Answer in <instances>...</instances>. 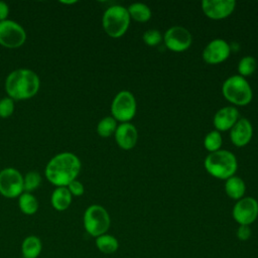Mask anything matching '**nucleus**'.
Returning a JSON list of instances; mask_svg holds the SVG:
<instances>
[{"mask_svg":"<svg viewBox=\"0 0 258 258\" xmlns=\"http://www.w3.org/2000/svg\"><path fill=\"white\" fill-rule=\"evenodd\" d=\"M82 162L73 152H60L49 159L44 168L46 179L55 187L68 186L70 182L77 179L81 172Z\"/></svg>","mask_w":258,"mask_h":258,"instance_id":"f257e3e1","label":"nucleus"},{"mask_svg":"<svg viewBox=\"0 0 258 258\" xmlns=\"http://www.w3.org/2000/svg\"><path fill=\"white\" fill-rule=\"evenodd\" d=\"M4 89L7 96L14 101L28 100L38 93L40 79L30 69H16L6 77Z\"/></svg>","mask_w":258,"mask_h":258,"instance_id":"f03ea898","label":"nucleus"},{"mask_svg":"<svg viewBox=\"0 0 258 258\" xmlns=\"http://www.w3.org/2000/svg\"><path fill=\"white\" fill-rule=\"evenodd\" d=\"M204 165L211 175L220 179H228L233 176L238 167L236 156L223 149L211 152L206 157Z\"/></svg>","mask_w":258,"mask_h":258,"instance_id":"7ed1b4c3","label":"nucleus"},{"mask_svg":"<svg viewBox=\"0 0 258 258\" xmlns=\"http://www.w3.org/2000/svg\"><path fill=\"white\" fill-rule=\"evenodd\" d=\"M130 15L127 8L122 5L108 7L102 17V25L105 32L114 38L122 36L128 29Z\"/></svg>","mask_w":258,"mask_h":258,"instance_id":"20e7f679","label":"nucleus"},{"mask_svg":"<svg viewBox=\"0 0 258 258\" xmlns=\"http://www.w3.org/2000/svg\"><path fill=\"white\" fill-rule=\"evenodd\" d=\"M224 97L231 103L239 106H245L252 100L253 93L249 83L240 75L228 78L222 86Z\"/></svg>","mask_w":258,"mask_h":258,"instance_id":"39448f33","label":"nucleus"},{"mask_svg":"<svg viewBox=\"0 0 258 258\" xmlns=\"http://www.w3.org/2000/svg\"><path fill=\"white\" fill-rule=\"evenodd\" d=\"M83 222L86 232L96 238L106 234L111 224L109 213L100 205L88 207L84 213Z\"/></svg>","mask_w":258,"mask_h":258,"instance_id":"423d86ee","label":"nucleus"},{"mask_svg":"<svg viewBox=\"0 0 258 258\" xmlns=\"http://www.w3.org/2000/svg\"><path fill=\"white\" fill-rule=\"evenodd\" d=\"M112 117L122 123L130 121L136 113V100L129 91L119 92L111 104Z\"/></svg>","mask_w":258,"mask_h":258,"instance_id":"0eeeda50","label":"nucleus"},{"mask_svg":"<svg viewBox=\"0 0 258 258\" xmlns=\"http://www.w3.org/2000/svg\"><path fill=\"white\" fill-rule=\"evenodd\" d=\"M27 38L25 29L18 22L6 19L0 22V45L6 48H18Z\"/></svg>","mask_w":258,"mask_h":258,"instance_id":"6e6552de","label":"nucleus"},{"mask_svg":"<svg viewBox=\"0 0 258 258\" xmlns=\"http://www.w3.org/2000/svg\"><path fill=\"white\" fill-rule=\"evenodd\" d=\"M24 191L23 175L14 167L0 170V195L7 199L18 198Z\"/></svg>","mask_w":258,"mask_h":258,"instance_id":"1a4fd4ad","label":"nucleus"},{"mask_svg":"<svg viewBox=\"0 0 258 258\" xmlns=\"http://www.w3.org/2000/svg\"><path fill=\"white\" fill-rule=\"evenodd\" d=\"M165 46L176 52L186 50L191 44L190 32L182 26L175 25L168 28L163 36Z\"/></svg>","mask_w":258,"mask_h":258,"instance_id":"9d476101","label":"nucleus"},{"mask_svg":"<svg viewBox=\"0 0 258 258\" xmlns=\"http://www.w3.org/2000/svg\"><path fill=\"white\" fill-rule=\"evenodd\" d=\"M258 216V203L251 197L238 200L233 208V218L240 225L249 226Z\"/></svg>","mask_w":258,"mask_h":258,"instance_id":"9b49d317","label":"nucleus"},{"mask_svg":"<svg viewBox=\"0 0 258 258\" xmlns=\"http://www.w3.org/2000/svg\"><path fill=\"white\" fill-rule=\"evenodd\" d=\"M231 52L230 45L222 38H216L210 41L203 50V58L211 64L220 63L226 60Z\"/></svg>","mask_w":258,"mask_h":258,"instance_id":"f8f14e48","label":"nucleus"},{"mask_svg":"<svg viewBox=\"0 0 258 258\" xmlns=\"http://www.w3.org/2000/svg\"><path fill=\"white\" fill-rule=\"evenodd\" d=\"M234 0H203L202 9L206 16L211 19H224L235 9Z\"/></svg>","mask_w":258,"mask_h":258,"instance_id":"ddd939ff","label":"nucleus"},{"mask_svg":"<svg viewBox=\"0 0 258 258\" xmlns=\"http://www.w3.org/2000/svg\"><path fill=\"white\" fill-rule=\"evenodd\" d=\"M114 135H115V140L117 144L122 149H125V150H129L133 148L136 145L137 138H138L136 127L129 122L121 123L120 125H118Z\"/></svg>","mask_w":258,"mask_h":258,"instance_id":"4468645a","label":"nucleus"},{"mask_svg":"<svg viewBox=\"0 0 258 258\" xmlns=\"http://www.w3.org/2000/svg\"><path fill=\"white\" fill-rule=\"evenodd\" d=\"M230 137L231 141L234 145L238 147H243L249 143L252 138L253 128L252 124L248 119L241 118L236 124L230 129Z\"/></svg>","mask_w":258,"mask_h":258,"instance_id":"2eb2a0df","label":"nucleus"},{"mask_svg":"<svg viewBox=\"0 0 258 258\" xmlns=\"http://www.w3.org/2000/svg\"><path fill=\"white\" fill-rule=\"evenodd\" d=\"M239 120V112L235 107L227 106L221 108L214 116V126L220 131L230 130Z\"/></svg>","mask_w":258,"mask_h":258,"instance_id":"dca6fc26","label":"nucleus"},{"mask_svg":"<svg viewBox=\"0 0 258 258\" xmlns=\"http://www.w3.org/2000/svg\"><path fill=\"white\" fill-rule=\"evenodd\" d=\"M73 201V196L69 191L67 186H57L53 189L51 197H50V203L52 208L55 211L62 212L69 209Z\"/></svg>","mask_w":258,"mask_h":258,"instance_id":"f3484780","label":"nucleus"},{"mask_svg":"<svg viewBox=\"0 0 258 258\" xmlns=\"http://www.w3.org/2000/svg\"><path fill=\"white\" fill-rule=\"evenodd\" d=\"M42 250L41 240L35 235L25 237L21 243V254L23 258H37Z\"/></svg>","mask_w":258,"mask_h":258,"instance_id":"a211bd4d","label":"nucleus"},{"mask_svg":"<svg viewBox=\"0 0 258 258\" xmlns=\"http://www.w3.org/2000/svg\"><path fill=\"white\" fill-rule=\"evenodd\" d=\"M225 190L228 197L234 200H240L243 198L246 191V185L244 180L236 175H233L226 179Z\"/></svg>","mask_w":258,"mask_h":258,"instance_id":"6ab92c4d","label":"nucleus"},{"mask_svg":"<svg viewBox=\"0 0 258 258\" xmlns=\"http://www.w3.org/2000/svg\"><path fill=\"white\" fill-rule=\"evenodd\" d=\"M18 207L24 215L31 216L38 211L39 204L37 199L31 192L23 191L18 197Z\"/></svg>","mask_w":258,"mask_h":258,"instance_id":"aec40b11","label":"nucleus"},{"mask_svg":"<svg viewBox=\"0 0 258 258\" xmlns=\"http://www.w3.org/2000/svg\"><path fill=\"white\" fill-rule=\"evenodd\" d=\"M96 246L104 254H112L117 251L119 243L117 239L109 234H103L96 238Z\"/></svg>","mask_w":258,"mask_h":258,"instance_id":"412c9836","label":"nucleus"},{"mask_svg":"<svg viewBox=\"0 0 258 258\" xmlns=\"http://www.w3.org/2000/svg\"><path fill=\"white\" fill-rule=\"evenodd\" d=\"M127 10L130 15V18H133L139 22H145L149 20L151 17L150 8L144 3H140V2L132 3L129 5Z\"/></svg>","mask_w":258,"mask_h":258,"instance_id":"4be33fe9","label":"nucleus"},{"mask_svg":"<svg viewBox=\"0 0 258 258\" xmlns=\"http://www.w3.org/2000/svg\"><path fill=\"white\" fill-rule=\"evenodd\" d=\"M116 128H117V121L113 117L107 116L99 121L97 125V133L101 137L106 138L114 134L116 131Z\"/></svg>","mask_w":258,"mask_h":258,"instance_id":"5701e85b","label":"nucleus"},{"mask_svg":"<svg viewBox=\"0 0 258 258\" xmlns=\"http://www.w3.org/2000/svg\"><path fill=\"white\" fill-rule=\"evenodd\" d=\"M222 143H223V139H222L221 133L218 130H213L209 132L204 139V146L210 152H215L220 150Z\"/></svg>","mask_w":258,"mask_h":258,"instance_id":"b1692460","label":"nucleus"},{"mask_svg":"<svg viewBox=\"0 0 258 258\" xmlns=\"http://www.w3.org/2000/svg\"><path fill=\"white\" fill-rule=\"evenodd\" d=\"M256 66V59L251 55H247L240 59L238 63V72L241 77H248L255 72Z\"/></svg>","mask_w":258,"mask_h":258,"instance_id":"393cba45","label":"nucleus"},{"mask_svg":"<svg viewBox=\"0 0 258 258\" xmlns=\"http://www.w3.org/2000/svg\"><path fill=\"white\" fill-rule=\"evenodd\" d=\"M41 183V176L37 171H28L23 176L24 191L31 192L35 190Z\"/></svg>","mask_w":258,"mask_h":258,"instance_id":"a878e982","label":"nucleus"},{"mask_svg":"<svg viewBox=\"0 0 258 258\" xmlns=\"http://www.w3.org/2000/svg\"><path fill=\"white\" fill-rule=\"evenodd\" d=\"M15 110V101L9 97L0 100V118L10 117Z\"/></svg>","mask_w":258,"mask_h":258,"instance_id":"bb28decb","label":"nucleus"},{"mask_svg":"<svg viewBox=\"0 0 258 258\" xmlns=\"http://www.w3.org/2000/svg\"><path fill=\"white\" fill-rule=\"evenodd\" d=\"M161 33L157 29H148L143 33V40L147 45H156L161 41Z\"/></svg>","mask_w":258,"mask_h":258,"instance_id":"cd10ccee","label":"nucleus"},{"mask_svg":"<svg viewBox=\"0 0 258 258\" xmlns=\"http://www.w3.org/2000/svg\"><path fill=\"white\" fill-rule=\"evenodd\" d=\"M67 187L73 197H81L85 191L83 183L78 179H75L72 182H70Z\"/></svg>","mask_w":258,"mask_h":258,"instance_id":"c85d7f7f","label":"nucleus"},{"mask_svg":"<svg viewBox=\"0 0 258 258\" xmlns=\"http://www.w3.org/2000/svg\"><path fill=\"white\" fill-rule=\"evenodd\" d=\"M251 236V229L249 226L247 225H240L238 231H237V237L242 240V241H245V240H248Z\"/></svg>","mask_w":258,"mask_h":258,"instance_id":"c756f323","label":"nucleus"},{"mask_svg":"<svg viewBox=\"0 0 258 258\" xmlns=\"http://www.w3.org/2000/svg\"><path fill=\"white\" fill-rule=\"evenodd\" d=\"M9 15V6L6 2L0 1V22L8 19Z\"/></svg>","mask_w":258,"mask_h":258,"instance_id":"7c9ffc66","label":"nucleus"},{"mask_svg":"<svg viewBox=\"0 0 258 258\" xmlns=\"http://www.w3.org/2000/svg\"><path fill=\"white\" fill-rule=\"evenodd\" d=\"M61 4H64V5H69V4H75L77 3V0H71V1H60Z\"/></svg>","mask_w":258,"mask_h":258,"instance_id":"2f4dec72","label":"nucleus"}]
</instances>
